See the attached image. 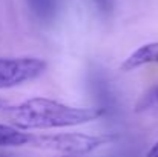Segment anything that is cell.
<instances>
[{"label": "cell", "instance_id": "obj_1", "mask_svg": "<svg viewBox=\"0 0 158 157\" xmlns=\"http://www.w3.org/2000/svg\"><path fill=\"white\" fill-rule=\"evenodd\" d=\"M105 114L102 108L71 106L46 97H34L6 109L11 125L28 129H55L94 122Z\"/></svg>", "mask_w": 158, "mask_h": 157}, {"label": "cell", "instance_id": "obj_7", "mask_svg": "<svg viewBox=\"0 0 158 157\" xmlns=\"http://www.w3.org/2000/svg\"><path fill=\"white\" fill-rule=\"evenodd\" d=\"M137 112H158V85L151 88L135 105Z\"/></svg>", "mask_w": 158, "mask_h": 157}, {"label": "cell", "instance_id": "obj_8", "mask_svg": "<svg viewBox=\"0 0 158 157\" xmlns=\"http://www.w3.org/2000/svg\"><path fill=\"white\" fill-rule=\"evenodd\" d=\"M146 157H158V142L148 151V154H146Z\"/></svg>", "mask_w": 158, "mask_h": 157}, {"label": "cell", "instance_id": "obj_9", "mask_svg": "<svg viewBox=\"0 0 158 157\" xmlns=\"http://www.w3.org/2000/svg\"><path fill=\"white\" fill-rule=\"evenodd\" d=\"M6 100H3V99H0V109H3V108H6Z\"/></svg>", "mask_w": 158, "mask_h": 157}, {"label": "cell", "instance_id": "obj_2", "mask_svg": "<svg viewBox=\"0 0 158 157\" xmlns=\"http://www.w3.org/2000/svg\"><path fill=\"white\" fill-rule=\"evenodd\" d=\"M114 137L109 134H85V133H58L32 136L29 145L39 150L60 153L64 156H83L89 154L112 142Z\"/></svg>", "mask_w": 158, "mask_h": 157}, {"label": "cell", "instance_id": "obj_4", "mask_svg": "<svg viewBox=\"0 0 158 157\" xmlns=\"http://www.w3.org/2000/svg\"><path fill=\"white\" fill-rule=\"evenodd\" d=\"M151 63H158V42L146 43V45L140 46L138 50H135L127 59L123 60L121 71H124V72L134 71L137 68H141V66L151 65Z\"/></svg>", "mask_w": 158, "mask_h": 157}, {"label": "cell", "instance_id": "obj_5", "mask_svg": "<svg viewBox=\"0 0 158 157\" xmlns=\"http://www.w3.org/2000/svg\"><path fill=\"white\" fill-rule=\"evenodd\" d=\"M31 139H32V134H28L14 125L0 123V148L29 145Z\"/></svg>", "mask_w": 158, "mask_h": 157}, {"label": "cell", "instance_id": "obj_3", "mask_svg": "<svg viewBox=\"0 0 158 157\" xmlns=\"http://www.w3.org/2000/svg\"><path fill=\"white\" fill-rule=\"evenodd\" d=\"M46 66L48 63L39 57H0V89L35 80L46 71Z\"/></svg>", "mask_w": 158, "mask_h": 157}, {"label": "cell", "instance_id": "obj_10", "mask_svg": "<svg viewBox=\"0 0 158 157\" xmlns=\"http://www.w3.org/2000/svg\"><path fill=\"white\" fill-rule=\"evenodd\" d=\"M98 2H103V0H98Z\"/></svg>", "mask_w": 158, "mask_h": 157}, {"label": "cell", "instance_id": "obj_6", "mask_svg": "<svg viewBox=\"0 0 158 157\" xmlns=\"http://www.w3.org/2000/svg\"><path fill=\"white\" fill-rule=\"evenodd\" d=\"M32 14L42 22H51L57 11L55 0H26Z\"/></svg>", "mask_w": 158, "mask_h": 157}]
</instances>
